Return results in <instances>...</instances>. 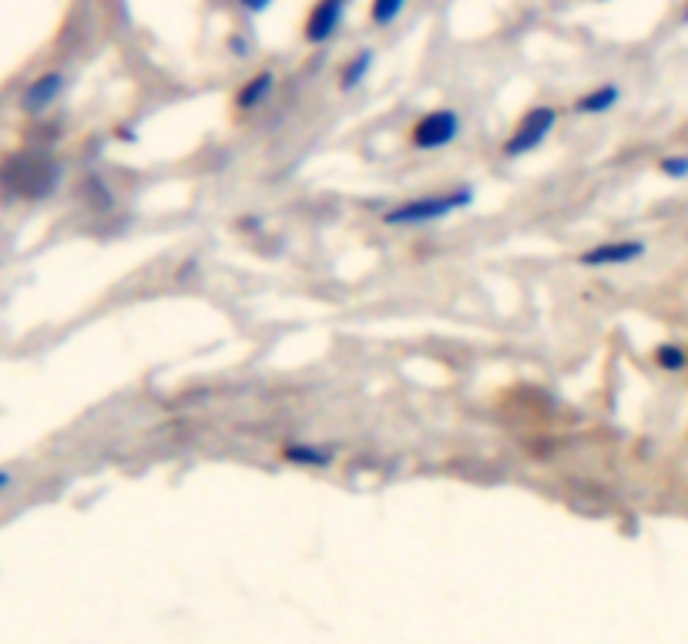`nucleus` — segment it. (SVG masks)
<instances>
[{
	"instance_id": "nucleus-1",
	"label": "nucleus",
	"mask_w": 688,
	"mask_h": 644,
	"mask_svg": "<svg viewBox=\"0 0 688 644\" xmlns=\"http://www.w3.org/2000/svg\"><path fill=\"white\" fill-rule=\"evenodd\" d=\"M474 205V189L460 185V189H447V192H434V195H417L407 198L400 205H390L379 222L383 226H397V229H417V226H430V222H444L447 215H457L463 208Z\"/></svg>"
},
{
	"instance_id": "nucleus-2",
	"label": "nucleus",
	"mask_w": 688,
	"mask_h": 644,
	"mask_svg": "<svg viewBox=\"0 0 688 644\" xmlns=\"http://www.w3.org/2000/svg\"><path fill=\"white\" fill-rule=\"evenodd\" d=\"M557 118H562V114H557L554 105H534V108H528V111L518 118V124L510 127V135L504 138L500 155H504V158H524V155L538 151V148L554 135Z\"/></svg>"
},
{
	"instance_id": "nucleus-3",
	"label": "nucleus",
	"mask_w": 688,
	"mask_h": 644,
	"mask_svg": "<svg viewBox=\"0 0 688 644\" xmlns=\"http://www.w3.org/2000/svg\"><path fill=\"white\" fill-rule=\"evenodd\" d=\"M4 175H8V185H11L17 195L40 198V195L55 192V185H58V179H61V168H58L55 158L21 155V158H8Z\"/></svg>"
},
{
	"instance_id": "nucleus-4",
	"label": "nucleus",
	"mask_w": 688,
	"mask_h": 644,
	"mask_svg": "<svg viewBox=\"0 0 688 644\" xmlns=\"http://www.w3.org/2000/svg\"><path fill=\"white\" fill-rule=\"evenodd\" d=\"M457 138H460V114L454 108H434L420 114L407 132V142L417 151H440L450 148Z\"/></svg>"
},
{
	"instance_id": "nucleus-5",
	"label": "nucleus",
	"mask_w": 688,
	"mask_h": 644,
	"mask_svg": "<svg viewBox=\"0 0 688 644\" xmlns=\"http://www.w3.org/2000/svg\"><path fill=\"white\" fill-rule=\"evenodd\" d=\"M644 252H649L644 239H612V242H598V245L584 248L578 255V266H584V269H618V266L638 263Z\"/></svg>"
},
{
	"instance_id": "nucleus-6",
	"label": "nucleus",
	"mask_w": 688,
	"mask_h": 644,
	"mask_svg": "<svg viewBox=\"0 0 688 644\" xmlns=\"http://www.w3.org/2000/svg\"><path fill=\"white\" fill-rule=\"evenodd\" d=\"M350 11V0H313V8L303 21V40L313 48L329 45V40L339 34L342 17Z\"/></svg>"
},
{
	"instance_id": "nucleus-7",
	"label": "nucleus",
	"mask_w": 688,
	"mask_h": 644,
	"mask_svg": "<svg viewBox=\"0 0 688 644\" xmlns=\"http://www.w3.org/2000/svg\"><path fill=\"white\" fill-rule=\"evenodd\" d=\"M273 92H276V71L263 68V71L249 74V77L239 84V92H236V98H232V108H236L239 114H255V111H259V108L273 98Z\"/></svg>"
},
{
	"instance_id": "nucleus-8",
	"label": "nucleus",
	"mask_w": 688,
	"mask_h": 644,
	"mask_svg": "<svg viewBox=\"0 0 688 644\" xmlns=\"http://www.w3.org/2000/svg\"><path fill=\"white\" fill-rule=\"evenodd\" d=\"M61 92H64V74H58V71L40 74V77H34V81L27 84V88H24L21 108H24L27 114H40V111H48V108L61 98Z\"/></svg>"
},
{
	"instance_id": "nucleus-9",
	"label": "nucleus",
	"mask_w": 688,
	"mask_h": 644,
	"mask_svg": "<svg viewBox=\"0 0 688 644\" xmlns=\"http://www.w3.org/2000/svg\"><path fill=\"white\" fill-rule=\"evenodd\" d=\"M279 457L292 466H306V470H323L336 460V450L333 447H319V443H282L279 447Z\"/></svg>"
},
{
	"instance_id": "nucleus-10",
	"label": "nucleus",
	"mask_w": 688,
	"mask_h": 644,
	"mask_svg": "<svg viewBox=\"0 0 688 644\" xmlns=\"http://www.w3.org/2000/svg\"><path fill=\"white\" fill-rule=\"evenodd\" d=\"M618 101H621L618 84H598V88H591L581 98H575L571 111L575 114H608Z\"/></svg>"
},
{
	"instance_id": "nucleus-11",
	"label": "nucleus",
	"mask_w": 688,
	"mask_h": 644,
	"mask_svg": "<svg viewBox=\"0 0 688 644\" xmlns=\"http://www.w3.org/2000/svg\"><path fill=\"white\" fill-rule=\"evenodd\" d=\"M373 64H376V51L373 48H360L347 64H342V71H339V92H357L360 84L370 77Z\"/></svg>"
},
{
	"instance_id": "nucleus-12",
	"label": "nucleus",
	"mask_w": 688,
	"mask_h": 644,
	"mask_svg": "<svg viewBox=\"0 0 688 644\" xmlns=\"http://www.w3.org/2000/svg\"><path fill=\"white\" fill-rule=\"evenodd\" d=\"M407 8V0H370V8H366V21L370 27L383 31V27H390Z\"/></svg>"
},
{
	"instance_id": "nucleus-13",
	"label": "nucleus",
	"mask_w": 688,
	"mask_h": 644,
	"mask_svg": "<svg viewBox=\"0 0 688 644\" xmlns=\"http://www.w3.org/2000/svg\"><path fill=\"white\" fill-rule=\"evenodd\" d=\"M655 366L665 369V373L688 369V347H681V342H659V347H655Z\"/></svg>"
},
{
	"instance_id": "nucleus-14",
	"label": "nucleus",
	"mask_w": 688,
	"mask_h": 644,
	"mask_svg": "<svg viewBox=\"0 0 688 644\" xmlns=\"http://www.w3.org/2000/svg\"><path fill=\"white\" fill-rule=\"evenodd\" d=\"M659 171H662L665 179H672V182H681V179H688V151L659 158Z\"/></svg>"
},
{
	"instance_id": "nucleus-15",
	"label": "nucleus",
	"mask_w": 688,
	"mask_h": 644,
	"mask_svg": "<svg viewBox=\"0 0 688 644\" xmlns=\"http://www.w3.org/2000/svg\"><path fill=\"white\" fill-rule=\"evenodd\" d=\"M236 4H239L245 14H266V11L276 4V0H236Z\"/></svg>"
},
{
	"instance_id": "nucleus-16",
	"label": "nucleus",
	"mask_w": 688,
	"mask_h": 644,
	"mask_svg": "<svg viewBox=\"0 0 688 644\" xmlns=\"http://www.w3.org/2000/svg\"><path fill=\"white\" fill-rule=\"evenodd\" d=\"M681 24H688V0L681 4Z\"/></svg>"
},
{
	"instance_id": "nucleus-17",
	"label": "nucleus",
	"mask_w": 688,
	"mask_h": 644,
	"mask_svg": "<svg viewBox=\"0 0 688 644\" xmlns=\"http://www.w3.org/2000/svg\"><path fill=\"white\" fill-rule=\"evenodd\" d=\"M8 484H11V477H8V474H0V490H4Z\"/></svg>"
}]
</instances>
